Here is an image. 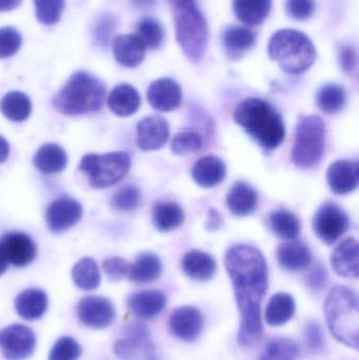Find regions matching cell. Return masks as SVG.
<instances>
[{"mask_svg": "<svg viewBox=\"0 0 359 360\" xmlns=\"http://www.w3.org/2000/svg\"><path fill=\"white\" fill-rule=\"evenodd\" d=\"M8 262L6 260V256H4V251H2L1 247H0V276L4 274L6 269H8Z\"/></svg>", "mask_w": 359, "mask_h": 360, "instance_id": "cell-54", "label": "cell"}, {"mask_svg": "<svg viewBox=\"0 0 359 360\" xmlns=\"http://www.w3.org/2000/svg\"><path fill=\"white\" fill-rule=\"evenodd\" d=\"M17 314L25 321L41 319L48 309V296L44 290L27 289L17 295L15 300Z\"/></svg>", "mask_w": 359, "mask_h": 360, "instance_id": "cell-25", "label": "cell"}, {"mask_svg": "<svg viewBox=\"0 0 359 360\" xmlns=\"http://www.w3.org/2000/svg\"><path fill=\"white\" fill-rule=\"evenodd\" d=\"M81 205L71 197H59L46 210V219L52 232L60 233L75 226L82 216Z\"/></svg>", "mask_w": 359, "mask_h": 360, "instance_id": "cell-13", "label": "cell"}, {"mask_svg": "<svg viewBox=\"0 0 359 360\" xmlns=\"http://www.w3.org/2000/svg\"><path fill=\"white\" fill-rule=\"evenodd\" d=\"M227 175V167L221 158L209 155L200 158L192 169V177L202 188H214L223 182Z\"/></svg>", "mask_w": 359, "mask_h": 360, "instance_id": "cell-21", "label": "cell"}, {"mask_svg": "<svg viewBox=\"0 0 359 360\" xmlns=\"http://www.w3.org/2000/svg\"><path fill=\"white\" fill-rule=\"evenodd\" d=\"M269 226L278 238L288 241L296 239L301 229L299 218L287 210L272 212L269 216Z\"/></svg>", "mask_w": 359, "mask_h": 360, "instance_id": "cell-34", "label": "cell"}, {"mask_svg": "<svg viewBox=\"0 0 359 360\" xmlns=\"http://www.w3.org/2000/svg\"><path fill=\"white\" fill-rule=\"evenodd\" d=\"M166 304V295L158 290L137 292L128 298L129 309L139 319H150L157 316Z\"/></svg>", "mask_w": 359, "mask_h": 360, "instance_id": "cell-20", "label": "cell"}, {"mask_svg": "<svg viewBox=\"0 0 359 360\" xmlns=\"http://www.w3.org/2000/svg\"><path fill=\"white\" fill-rule=\"evenodd\" d=\"M78 319L91 329L109 327L116 316L115 307L111 300L100 296H86L77 304Z\"/></svg>", "mask_w": 359, "mask_h": 360, "instance_id": "cell-12", "label": "cell"}, {"mask_svg": "<svg viewBox=\"0 0 359 360\" xmlns=\"http://www.w3.org/2000/svg\"><path fill=\"white\" fill-rule=\"evenodd\" d=\"M0 110L12 122H25L31 115L32 103L25 93L13 91L4 95L0 103Z\"/></svg>", "mask_w": 359, "mask_h": 360, "instance_id": "cell-35", "label": "cell"}, {"mask_svg": "<svg viewBox=\"0 0 359 360\" xmlns=\"http://www.w3.org/2000/svg\"><path fill=\"white\" fill-rule=\"evenodd\" d=\"M339 61L344 71L350 76L358 75V52L352 46H343L339 50Z\"/></svg>", "mask_w": 359, "mask_h": 360, "instance_id": "cell-48", "label": "cell"}, {"mask_svg": "<svg viewBox=\"0 0 359 360\" xmlns=\"http://www.w3.org/2000/svg\"><path fill=\"white\" fill-rule=\"evenodd\" d=\"M221 41L228 53L233 56H238L254 46L256 34L250 27L231 25L223 32Z\"/></svg>", "mask_w": 359, "mask_h": 360, "instance_id": "cell-32", "label": "cell"}, {"mask_svg": "<svg viewBox=\"0 0 359 360\" xmlns=\"http://www.w3.org/2000/svg\"><path fill=\"white\" fill-rule=\"evenodd\" d=\"M141 192L134 186H126L119 188L112 197L111 205L118 212L129 213L138 207Z\"/></svg>", "mask_w": 359, "mask_h": 360, "instance_id": "cell-42", "label": "cell"}, {"mask_svg": "<svg viewBox=\"0 0 359 360\" xmlns=\"http://www.w3.org/2000/svg\"><path fill=\"white\" fill-rule=\"evenodd\" d=\"M22 0H0V12H8L20 6Z\"/></svg>", "mask_w": 359, "mask_h": 360, "instance_id": "cell-51", "label": "cell"}, {"mask_svg": "<svg viewBox=\"0 0 359 360\" xmlns=\"http://www.w3.org/2000/svg\"><path fill=\"white\" fill-rule=\"evenodd\" d=\"M162 272V264L159 257L155 254L145 252L130 264L128 277L135 283H150L159 278Z\"/></svg>", "mask_w": 359, "mask_h": 360, "instance_id": "cell-29", "label": "cell"}, {"mask_svg": "<svg viewBox=\"0 0 359 360\" xmlns=\"http://www.w3.org/2000/svg\"><path fill=\"white\" fill-rule=\"evenodd\" d=\"M147 49L136 35H119L114 38L113 53L116 61L126 68H136L143 63Z\"/></svg>", "mask_w": 359, "mask_h": 360, "instance_id": "cell-22", "label": "cell"}, {"mask_svg": "<svg viewBox=\"0 0 359 360\" xmlns=\"http://www.w3.org/2000/svg\"><path fill=\"white\" fill-rule=\"evenodd\" d=\"M170 136L168 122L160 116H148L137 124V146L143 151L162 149Z\"/></svg>", "mask_w": 359, "mask_h": 360, "instance_id": "cell-16", "label": "cell"}, {"mask_svg": "<svg viewBox=\"0 0 359 360\" xmlns=\"http://www.w3.org/2000/svg\"><path fill=\"white\" fill-rule=\"evenodd\" d=\"M305 342L308 348L314 352H320L324 349L326 342L320 323L314 321H308L305 327Z\"/></svg>", "mask_w": 359, "mask_h": 360, "instance_id": "cell-47", "label": "cell"}, {"mask_svg": "<svg viewBox=\"0 0 359 360\" xmlns=\"http://www.w3.org/2000/svg\"><path fill=\"white\" fill-rule=\"evenodd\" d=\"M278 260L282 268L292 272H299L310 266L312 254L306 243L294 239L280 245L278 250Z\"/></svg>", "mask_w": 359, "mask_h": 360, "instance_id": "cell-24", "label": "cell"}, {"mask_svg": "<svg viewBox=\"0 0 359 360\" xmlns=\"http://www.w3.org/2000/svg\"><path fill=\"white\" fill-rule=\"evenodd\" d=\"M137 37L145 49L156 50L162 46L164 38V31L159 21L147 17L141 19L137 25Z\"/></svg>", "mask_w": 359, "mask_h": 360, "instance_id": "cell-39", "label": "cell"}, {"mask_svg": "<svg viewBox=\"0 0 359 360\" xmlns=\"http://www.w3.org/2000/svg\"><path fill=\"white\" fill-rule=\"evenodd\" d=\"M131 168V158L126 152L86 154L81 158L79 170L88 176L91 186L105 188L118 184Z\"/></svg>", "mask_w": 359, "mask_h": 360, "instance_id": "cell-8", "label": "cell"}, {"mask_svg": "<svg viewBox=\"0 0 359 360\" xmlns=\"http://www.w3.org/2000/svg\"><path fill=\"white\" fill-rule=\"evenodd\" d=\"M227 205L233 215H251L256 210L257 193L246 182H235L228 193Z\"/></svg>", "mask_w": 359, "mask_h": 360, "instance_id": "cell-27", "label": "cell"}, {"mask_svg": "<svg viewBox=\"0 0 359 360\" xmlns=\"http://www.w3.org/2000/svg\"><path fill=\"white\" fill-rule=\"evenodd\" d=\"M0 345L6 360H25L35 351L36 336L31 328L14 323L2 331Z\"/></svg>", "mask_w": 359, "mask_h": 360, "instance_id": "cell-11", "label": "cell"}, {"mask_svg": "<svg viewBox=\"0 0 359 360\" xmlns=\"http://www.w3.org/2000/svg\"><path fill=\"white\" fill-rule=\"evenodd\" d=\"M301 354L297 342L290 338H276L266 347L259 360H296Z\"/></svg>", "mask_w": 359, "mask_h": 360, "instance_id": "cell-38", "label": "cell"}, {"mask_svg": "<svg viewBox=\"0 0 359 360\" xmlns=\"http://www.w3.org/2000/svg\"><path fill=\"white\" fill-rule=\"evenodd\" d=\"M36 18L42 25H53L60 20L65 0H34Z\"/></svg>", "mask_w": 359, "mask_h": 360, "instance_id": "cell-40", "label": "cell"}, {"mask_svg": "<svg viewBox=\"0 0 359 360\" xmlns=\"http://www.w3.org/2000/svg\"><path fill=\"white\" fill-rule=\"evenodd\" d=\"M209 213H210V217L208 220V228L210 230H215V229L217 230L221 224V216H219L218 212L213 209H211Z\"/></svg>", "mask_w": 359, "mask_h": 360, "instance_id": "cell-50", "label": "cell"}, {"mask_svg": "<svg viewBox=\"0 0 359 360\" xmlns=\"http://www.w3.org/2000/svg\"><path fill=\"white\" fill-rule=\"evenodd\" d=\"M152 218L158 231L170 232L183 224L185 213L176 202L157 201L152 210Z\"/></svg>", "mask_w": 359, "mask_h": 360, "instance_id": "cell-31", "label": "cell"}, {"mask_svg": "<svg viewBox=\"0 0 359 360\" xmlns=\"http://www.w3.org/2000/svg\"><path fill=\"white\" fill-rule=\"evenodd\" d=\"M225 264L240 309L238 340L250 346L263 333L261 304L268 289L267 262L256 248L236 245L228 250Z\"/></svg>", "mask_w": 359, "mask_h": 360, "instance_id": "cell-1", "label": "cell"}, {"mask_svg": "<svg viewBox=\"0 0 359 360\" xmlns=\"http://www.w3.org/2000/svg\"><path fill=\"white\" fill-rule=\"evenodd\" d=\"M105 98V84L89 72L79 71L69 78L54 97L53 105L63 115H84L99 111Z\"/></svg>", "mask_w": 359, "mask_h": 360, "instance_id": "cell-3", "label": "cell"}, {"mask_svg": "<svg viewBox=\"0 0 359 360\" xmlns=\"http://www.w3.org/2000/svg\"><path fill=\"white\" fill-rule=\"evenodd\" d=\"M10 154V145L4 137L0 136V164L8 160Z\"/></svg>", "mask_w": 359, "mask_h": 360, "instance_id": "cell-52", "label": "cell"}, {"mask_svg": "<svg viewBox=\"0 0 359 360\" xmlns=\"http://www.w3.org/2000/svg\"><path fill=\"white\" fill-rule=\"evenodd\" d=\"M74 283L80 289L93 291L100 285V271L98 264L90 257L80 259L72 270Z\"/></svg>", "mask_w": 359, "mask_h": 360, "instance_id": "cell-36", "label": "cell"}, {"mask_svg": "<svg viewBox=\"0 0 359 360\" xmlns=\"http://www.w3.org/2000/svg\"><path fill=\"white\" fill-rule=\"evenodd\" d=\"M0 247L8 264L18 268H23L32 264L37 253L33 239L21 232H12L4 235L0 239Z\"/></svg>", "mask_w": 359, "mask_h": 360, "instance_id": "cell-15", "label": "cell"}, {"mask_svg": "<svg viewBox=\"0 0 359 360\" xmlns=\"http://www.w3.org/2000/svg\"><path fill=\"white\" fill-rule=\"evenodd\" d=\"M333 270L339 276L358 278L359 275L358 243L354 238H347L339 243L331 257Z\"/></svg>", "mask_w": 359, "mask_h": 360, "instance_id": "cell-19", "label": "cell"}, {"mask_svg": "<svg viewBox=\"0 0 359 360\" xmlns=\"http://www.w3.org/2000/svg\"><path fill=\"white\" fill-rule=\"evenodd\" d=\"M107 105L115 115L128 117L141 107V96L134 86L128 84L115 86L107 97Z\"/></svg>", "mask_w": 359, "mask_h": 360, "instance_id": "cell-26", "label": "cell"}, {"mask_svg": "<svg viewBox=\"0 0 359 360\" xmlns=\"http://www.w3.org/2000/svg\"><path fill=\"white\" fill-rule=\"evenodd\" d=\"M294 298L287 293H278L272 296L266 310V321L272 327L286 325L295 314Z\"/></svg>", "mask_w": 359, "mask_h": 360, "instance_id": "cell-33", "label": "cell"}, {"mask_svg": "<svg viewBox=\"0 0 359 360\" xmlns=\"http://www.w3.org/2000/svg\"><path fill=\"white\" fill-rule=\"evenodd\" d=\"M325 316L332 335L341 344L358 350L359 307L356 294L344 285L333 288L325 302Z\"/></svg>", "mask_w": 359, "mask_h": 360, "instance_id": "cell-4", "label": "cell"}, {"mask_svg": "<svg viewBox=\"0 0 359 360\" xmlns=\"http://www.w3.org/2000/svg\"><path fill=\"white\" fill-rule=\"evenodd\" d=\"M82 350L80 345L70 336L59 338L48 355V360H78Z\"/></svg>", "mask_w": 359, "mask_h": 360, "instance_id": "cell-43", "label": "cell"}, {"mask_svg": "<svg viewBox=\"0 0 359 360\" xmlns=\"http://www.w3.org/2000/svg\"><path fill=\"white\" fill-rule=\"evenodd\" d=\"M103 268L109 279L118 281H122L124 277H128L130 264L124 258L111 257L103 262Z\"/></svg>", "mask_w": 359, "mask_h": 360, "instance_id": "cell-46", "label": "cell"}, {"mask_svg": "<svg viewBox=\"0 0 359 360\" xmlns=\"http://www.w3.org/2000/svg\"><path fill=\"white\" fill-rule=\"evenodd\" d=\"M269 55L282 71L288 74H301L309 70L316 59L313 42L303 32L285 29L272 35Z\"/></svg>", "mask_w": 359, "mask_h": 360, "instance_id": "cell-5", "label": "cell"}, {"mask_svg": "<svg viewBox=\"0 0 359 360\" xmlns=\"http://www.w3.org/2000/svg\"><path fill=\"white\" fill-rule=\"evenodd\" d=\"M181 269L193 281H208L216 273L217 264L210 254L192 250L183 256Z\"/></svg>", "mask_w": 359, "mask_h": 360, "instance_id": "cell-23", "label": "cell"}, {"mask_svg": "<svg viewBox=\"0 0 359 360\" xmlns=\"http://www.w3.org/2000/svg\"><path fill=\"white\" fill-rule=\"evenodd\" d=\"M147 98L157 111L171 112L181 107L183 93L181 86L172 78H160L148 89Z\"/></svg>", "mask_w": 359, "mask_h": 360, "instance_id": "cell-17", "label": "cell"}, {"mask_svg": "<svg viewBox=\"0 0 359 360\" xmlns=\"http://www.w3.org/2000/svg\"><path fill=\"white\" fill-rule=\"evenodd\" d=\"M327 180L331 191L335 194L345 195L353 192L359 184L358 162L337 160L327 171Z\"/></svg>", "mask_w": 359, "mask_h": 360, "instance_id": "cell-18", "label": "cell"}, {"mask_svg": "<svg viewBox=\"0 0 359 360\" xmlns=\"http://www.w3.org/2000/svg\"><path fill=\"white\" fill-rule=\"evenodd\" d=\"M34 165L44 174L63 172L67 165V154L56 143H46L36 152Z\"/></svg>", "mask_w": 359, "mask_h": 360, "instance_id": "cell-28", "label": "cell"}, {"mask_svg": "<svg viewBox=\"0 0 359 360\" xmlns=\"http://www.w3.org/2000/svg\"><path fill=\"white\" fill-rule=\"evenodd\" d=\"M316 101L322 112L335 114L345 107L347 103V93L345 89L339 84H326L318 91Z\"/></svg>", "mask_w": 359, "mask_h": 360, "instance_id": "cell-37", "label": "cell"}, {"mask_svg": "<svg viewBox=\"0 0 359 360\" xmlns=\"http://www.w3.org/2000/svg\"><path fill=\"white\" fill-rule=\"evenodd\" d=\"M272 0H233V11L238 20L247 25H259L269 16Z\"/></svg>", "mask_w": 359, "mask_h": 360, "instance_id": "cell-30", "label": "cell"}, {"mask_svg": "<svg viewBox=\"0 0 359 360\" xmlns=\"http://www.w3.org/2000/svg\"><path fill=\"white\" fill-rule=\"evenodd\" d=\"M349 228V218L335 203H325L316 212L313 230L316 236L327 245H332L343 236Z\"/></svg>", "mask_w": 359, "mask_h": 360, "instance_id": "cell-10", "label": "cell"}, {"mask_svg": "<svg viewBox=\"0 0 359 360\" xmlns=\"http://www.w3.org/2000/svg\"><path fill=\"white\" fill-rule=\"evenodd\" d=\"M202 147V139L194 131H181L175 134L171 143V150L176 155H187L200 151Z\"/></svg>", "mask_w": 359, "mask_h": 360, "instance_id": "cell-41", "label": "cell"}, {"mask_svg": "<svg viewBox=\"0 0 359 360\" xmlns=\"http://www.w3.org/2000/svg\"><path fill=\"white\" fill-rule=\"evenodd\" d=\"M327 283V272L322 268H316L308 277V287L313 292H320Z\"/></svg>", "mask_w": 359, "mask_h": 360, "instance_id": "cell-49", "label": "cell"}, {"mask_svg": "<svg viewBox=\"0 0 359 360\" xmlns=\"http://www.w3.org/2000/svg\"><path fill=\"white\" fill-rule=\"evenodd\" d=\"M114 352L120 360H159L150 332L139 323L124 328L122 338L115 342Z\"/></svg>", "mask_w": 359, "mask_h": 360, "instance_id": "cell-9", "label": "cell"}, {"mask_svg": "<svg viewBox=\"0 0 359 360\" xmlns=\"http://www.w3.org/2000/svg\"><path fill=\"white\" fill-rule=\"evenodd\" d=\"M234 120L266 150H275L286 136L282 116L263 99L253 97L238 103Z\"/></svg>", "mask_w": 359, "mask_h": 360, "instance_id": "cell-2", "label": "cell"}, {"mask_svg": "<svg viewBox=\"0 0 359 360\" xmlns=\"http://www.w3.org/2000/svg\"><path fill=\"white\" fill-rule=\"evenodd\" d=\"M22 38L15 27L0 29V58H8L18 52Z\"/></svg>", "mask_w": 359, "mask_h": 360, "instance_id": "cell-44", "label": "cell"}, {"mask_svg": "<svg viewBox=\"0 0 359 360\" xmlns=\"http://www.w3.org/2000/svg\"><path fill=\"white\" fill-rule=\"evenodd\" d=\"M168 1L174 10H178V8H185V6L196 4V0H168Z\"/></svg>", "mask_w": 359, "mask_h": 360, "instance_id": "cell-53", "label": "cell"}, {"mask_svg": "<svg viewBox=\"0 0 359 360\" xmlns=\"http://www.w3.org/2000/svg\"><path fill=\"white\" fill-rule=\"evenodd\" d=\"M176 39L185 56L198 63L204 58L209 44V27L197 6L174 10Z\"/></svg>", "mask_w": 359, "mask_h": 360, "instance_id": "cell-6", "label": "cell"}, {"mask_svg": "<svg viewBox=\"0 0 359 360\" xmlns=\"http://www.w3.org/2000/svg\"><path fill=\"white\" fill-rule=\"evenodd\" d=\"M286 8L289 16L296 20H306L315 12V1L314 0H288Z\"/></svg>", "mask_w": 359, "mask_h": 360, "instance_id": "cell-45", "label": "cell"}, {"mask_svg": "<svg viewBox=\"0 0 359 360\" xmlns=\"http://www.w3.org/2000/svg\"><path fill=\"white\" fill-rule=\"evenodd\" d=\"M204 316L194 307H181L171 315L169 328L171 333L183 342L197 340L204 329Z\"/></svg>", "mask_w": 359, "mask_h": 360, "instance_id": "cell-14", "label": "cell"}, {"mask_svg": "<svg viewBox=\"0 0 359 360\" xmlns=\"http://www.w3.org/2000/svg\"><path fill=\"white\" fill-rule=\"evenodd\" d=\"M326 126L318 115L301 118L296 128L292 160L295 166L310 169L320 164L325 151Z\"/></svg>", "mask_w": 359, "mask_h": 360, "instance_id": "cell-7", "label": "cell"}]
</instances>
